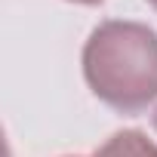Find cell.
I'll return each instance as SVG.
<instances>
[{
    "mask_svg": "<svg viewBox=\"0 0 157 157\" xmlns=\"http://www.w3.org/2000/svg\"><path fill=\"white\" fill-rule=\"evenodd\" d=\"M83 71L102 102L136 114L157 96V34L136 22H105L83 49Z\"/></svg>",
    "mask_w": 157,
    "mask_h": 157,
    "instance_id": "cell-1",
    "label": "cell"
},
{
    "mask_svg": "<svg viewBox=\"0 0 157 157\" xmlns=\"http://www.w3.org/2000/svg\"><path fill=\"white\" fill-rule=\"evenodd\" d=\"M96 157H157V145H151L142 132L129 129L117 132L102 151H96Z\"/></svg>",
    "mask_w": 157,
    "mask_h": 157,
    "instance_id": "cell-2",
    "label": "cell"
},
{
    "mask_svg": "<svg viewBox=\"0 0 157 157\" xmlns=\"http://www.w3.org/2000/svg\"><path fill=\"white\" fill-rule=\"evenodd\" d=\"M80 3H96V0H80Z\"/></svg>",
    "mask_w": 157,
    "mask_h": 157,
    "instance_id": "cell-3",
    "label": "cell"
},
{
    "mask_svg": "<svg viewBox=\"0 0 157 157\" xmlns=\"http://www.w3.org/2000/svg\"><path fill=\"white\" fill-rule=\"evenodd\" d=\"M148 3H151V6H157V0H148Z\"/></svg>",
    "mask_w": 157,
    "mask_h": 157,
    "instance_id": "cell-4",
    "label": "cell"
},
{
    "mask_svg": "<svg viewBox=\"0 0 157 157\" xmlns=\"http://www.w3.org/2000/svg\"><path fill=\"white\" fill-rule=\"evenodd\" d=\"M154 126H157V111H154Z\"/></svg>",
    "mask_w": 157,
    "mask_h": 157,
    "instance_id": "cell-5",
    "label": "cell"
}]
</instances>
